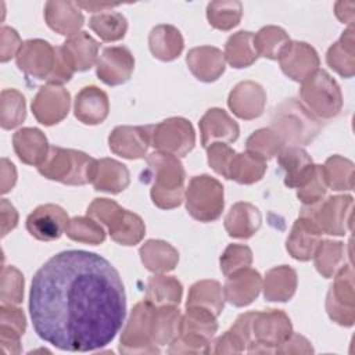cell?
<instances>
[{
	"mask_svg": "<svg viewBox=\"0 0 355 355\" xmlns=\"http://www.w3.org/2000/svg\"><path fill=\"white\" fill-rule=\"evenodd\" d=\"M29 313L36 334L55 348L87 352L108 345L126 315L118 270L103 257L68 250L33 276Z\"/></svg>",
	"mask_w": 355,
	"mask_h": 355,
	"instance_id": "1",
	"label": "cell"
},
{
	"mask_svg": "<svg viewBox=\"0 0 355 355\" xmlns=\"http://www.w3.org/2000/svg\"><path fill=\"white\" fill-rule=\"evenodd\" d=\"M146 182L151 183L153 202L161 209L179 207L184 198L186 172L178 157L155 151L146 158Z\"/></svg>",
	"mask_w": 355,
	"mask_h": 355,
	"instance_id": "2",
	"label": "cell"
},
{
	"mask_svg": "<svg viewBox=\"0 0 355 355\" xmlns=\"http://www.w3.org/2000/svg\"><path fill=\"white\" fill-rule=\"evenodd\" d=\"M96 165L97 159L86 153L53 146L37 171L46 179L69 186H83L93 182Z\"/></svg>",
	"mask_w": 355,
	"mask_h": 355,
	"instance_id": "3",
	"label": "cell"
},
{
	"mask_svg": "<svg viewBox=\"0 0 355 355\" xmlns=\"http://www.w3.org/2000/svg\"><path fill=\"white\" fill-rule=\"evenodd\" d=\"M275 130L284 144L304 146L311 143L320 132L319 119L300 101L290 98L279 104L270 119Z\"/></svg>",
	"mask_w": 355,
	"mask_h": 355,
	"instance_id": "4",
	"label": "cell"
},
{
	"mask_svg": "<svg viewBox=\"0 0 355 355\" xmlns=\"http://www.w3.org/2000/svg\"><path fill=\"white\" fill-rule=\"evenodd\" d=\"M218 330L216 316L201 306H187L180 319L179 336L169 344V354H209Z\"/></svg>",
	"mask_w": 355,
	"mask_h": 355,
	"instance_id": "5",
	"label": "cell"
},
{
	"mask_svg": "<svg viewBox=\"0 0 355 355\" xmlns=\"http://www.w3.org/2000/svg\"><path fill=\"white\" fill-rule=\"evenodd\" d=\"M300 96L305 107L316 118H334L343 108L341 89L324 69L318 68L301 82Z\"/></svg>",
	"mask_w": 355,
	"mask_h": 355,
	"instance_id": "6",
	"label": "cell"
},
{
	"mask_svg": "<svg viewBox=\"0 0 355 355\" xmlns=\"http://www.w3.org/2000/svg\"><path fill=\"white\" fill-rule=\"evenodd\" d=\"M184 200L191 218L200 222H214L223 211V186L209 175L194 176L184 191Z\"/></svg>",
	"mask_w": 355,
	"mask_h": 355,
	"instance_id": "7",
	"label": "cell"
},
{
	"mask_svg": "<svg viewBox=\"0 0 355 355\" xmlns=\"http://www.w3.org/2000/svg\"><path fill=\"white\" fill-rule=\"evenodd\" d=\"M352 205L351 196H331L316 204L304 205L300 215L309 218L322 234L344 236L349 229Z\"/></svg>",
	"mask_w": 355,
	"mask_h": 355,
	"instance_id": "8",
	"label": "cell"
},
{
	"mask_svg": "<svg viewBox=\"0 0 355 355\" xmlns=\"http://www.w3.org/2000/svg\"><path fill=\"white\" fill-rule=\"evenodd\" d=\"M252 341L248 344L250 354H273L293 333L290 318L280 309L255 312L252 319Z\"/></svg>",
	"mask_w": 355,
	"mask_h": 355,
	"instance_id": "9",
	"label": "cell"
},
{
	"mask_svg": "<svg viewBox=\"0 0 355 355\" xmlns=\"http://www.w3.org/2000/svg\"><path fill=\"white\" fill-rule=\"evenodd\" d=\"M154 305L143 300L137 302L122 330L119 340L121 354H158L159 348L153 343Z\"/></svg>",
	"mask_w": 355,
	"mask_h": 355,
	"instance_id": "10",
	"label": "cell"
},
{
	"mask_svg": "<svg viewBox=\"0 0 355 355\" xmlns=\"http://www.w3.org/2000/svg\"><path fill=\"white\" fill-rule=\"evenodd\" d=\"M326 295V311L329 318L344 327H349L355 322V284L354 270L345 263L334 276Z\"/></svg>",
	"mask_w": 355,
	"mask_h": 355,
	"instance_id": "11",
	"label": "cell"
},
{
	"mask_svg": "<svg viewBox=\"0 0 355 355\" xmlns=\"http://www.w3.org/2000/svg\"><path fill=\"white\" fill-rule=\"evenodd\" d=\"M196 144V133L191 123L182 116L168 118L151 125V146L157 151L175 157H184Z\"/></svg>",
	"mask_w": 355,
	"mask_h": 355,
	"instance_id": "12",
	"label": "cell"
},
{
	"mask_svg": "<svg viewBox=\"0 0 355 355\" xmlns=\"http://www.w3.org/2000/svg\"><path fill=\"white\" fill-rule=\"evenodd\" d=\"M69 107V92L62 86L53 83L42 86L32 101L33 116L44 126L61 122L68 115Z\"/></svg>",
	"mask_w": 355,
	"mask_h": 355,
	"instance_id": "13",
	"label": "cell"
},
{
	"mask_svg": "<svg viewBox=\"0 0 355 355\" xmlns=\"http://www.w3.org/2000/svg\"><path fill=\"white\" fill-rule=\"evenodd\" d=\"M17 67L26 76L47 79L55 61V47L43 39L25 40L15 55Z\"/></svg>",
	"mask_w": 355,
	"mask_h": 355,
	"instance_id": "14",
	"label": "cell"
},
{
	"mask_svg": "<svg viewBox=\"0 0 355 355\" xmlns=\"http://www.w3.org/2000/svg\"><path fill=\"white\" fill-rule=\"evenodd\" d=\"M135 69V58L125 46L103 49L96 62V75L108 86H118L128 82Z\"/></svg>",
	"mask_w": 355,
	"mask_h": 355,
	"instance_id": "15",
	"label": "cell"
},
{
	"mask_svg": "<svg viewBox=\"0 0 355 355\" xmlns=\"http://www.w3.org/2000/svg\"><path fill=\"white\" fill-rule=\"evenodd\" d=\"M69 218L67 211L55 204L36 207L26 218V230L40 241L57 240L65 233Z\"/></svg>",
	"mask_w": 355,
	"mask_h": 355,
	"instance_id": "16",
	"label": "cell"
},
{
	"mask_svg": "<svg viewBox=\"0 0 355 355\" xmlns=\"http://www.w3.org/2000/svg\"><path fill=\"white\" fill-rule=\"evenodd\" d=\"M110 150L126 159H140L151 146V125L116 126L108 136Z\"/></svg>",
	"mask_w": 355,
	"mask_h": 355,
	"instance_id": "17",
	"label": "cell"
},
{
	"mask_svg": "<svg viewBox=\"0 0 355 355\" xmlns=\"http://www.w3.org/2000/svg\"><path fill=\"white\" fill-rule=\"evenodd\" d=\"M277 60L283 73L295 82L308 78L320 62L316 50L305 42H290Z\"/></svg>",
	"mask_w": 355,
	"mask_h": 355,
	"instance_id": "18",
	"label": "cell"
},
{
	"mask_svg": "<svg viewBox=\"0 0 355 355\" xmlns=\"http://www.w3.org/2000/svg\"><path fill=\"white\" fill-rule=\"evenodd\" d=\"M266 104V93L263 87L252 80L237 83L227 97L230 111L240 119H255L262 115Z\"/></svg>",
	"mask_w": 355,
	"mask_h": 355,
	"instance_id": "19",
	"label": "cell"
},
{
	"mask_svg": "<svg viewBox=\"0 0 355 355\" xmlns=\"http://www.w3.org/2000/svg\"><path fill=\"white\" fill-rule=\"evenodd\" d=\"M262 288V277L252 268L239 269L229 276L223 286L225 300L234 306H247L258 295Z\"/></svg>",
	"mask_w": 355,
	"mask_h": 355,
	"instance_id": "20",
	"label": "cell"
},
{
	"mask_svg": "<svg viewBox=\"0 0 355 355\" xmlns=\"http://www.w3.org/2000/svg\"><path fill=\"white\" fill-rule=\"evenodd\" d=\"M202 147L212 143H233L240 135L237 122L222 108H209L198 122Z\"/></svg>",
	"mask_w": 355,
	"mask_h": 355,
	"instance_id": "21",
	"label": "cell"
},
{
	"mask_svg": "<svg viewBox=\"0 0 355 355\" xmlns=\"http://www.w3.org/2000/svg\"><path fill=\"white\" fill-rule=\"evenodd\" d=\"M320 241V230L309 218L300 215L298 219L294 222L291 232L287 237L286 248L294 259L309 261L311 258H313L315 251L319 247Z\"/></svg>",
	"mask_w": 355,
	"mask_h": 355,
	"instance_id": "22",
	"label": "cell"
},
{
	"mask_svg": "<svg viewBox=\"0 0 355 355\" xmlns=\"http://www.w3.org/2000/svg\"><path fill=\"white\" fill-rule=\"evenodd\" d=\"M277 161L284 171V184L291 189L301 187L315 168L311 155L300 146L283 147L277 154Z\"/></svg>",
	"mask_w": 355,
	"mask_h": 355,
	"instance_id": "23",
	"label": "cell"
},
{
	"mask_svg": "<svg viewBox=\"0 0 355 355\" xmlns=\"http://www.w3.org/2000/svg\"><path fill=\"white\" fill-rule=\"evenodd\" d=\"M108 111V96L97 86H86L75 97L73 114L78 121L85 125H98L104 122Z\"/></svg>",
	"mask_w": 355,
	"mask_h": 355,
	"instance_id": "24",
	"label": "cell"
},
{
	"mask_svg": "<svg viewBox=\"0 0 355 355\" xmlns=\"http://www.w3.org/2000/svg\"><path fill=\"white\" fill-rule=\"evenodd\" d=\"M186 62L190 72L201 82H214L225 72V55L214 46H200L189 50Z\"/></svg>",
	"mask_w": 355,
	"mask_h": 355,
	"instance_id": "25",
	"label": "cell"
},
{
	"mask_svg": "<svg viewBox=\"0 0 355 355\" xmlns=\"http://www.w3.org/2000/svg\"><path fill=\"white\" fill-rule=\"evenodd\" d=\"M44 19L50 29L62 35L73 36L83 26L85 18L73 1H47L44 6Z\"/></svg>",
	"mask_w": 355,
	"mask_h": 355,
	"instance_id": "26",
	"label": "cell"
},
{
	"mask_svg": "<svg viewBox=\"0 0 355 355\" xmlns=\"http://www.w3.org/2000/svg\"><path fill=\"white\" fill-rule=\"evenodd\" d=\"M12 147L18 158L26 164L39 166L47 157L50 146L44 133L36 128H22L12 136Z\"/></svg>",
	"mask_w": 355,
	"mask_h": 355,
	"instance_id": "27",
	"label": "cell"
},
{
	"mask_svg": "<svg viewBox=\"0 0 355 355\" xmlns=\"http://www.w3.org/2000/svg\"><path fill=\"white\" fill-rule=\"evenodd\" d=\"M262 216L251 202H236L225 216V229L230 237L250 239L261 227Z\"/></svg>",
	"mask_w": 355,
	"mask_h": 355,
	"instance_id": "28",
	"label": "cell"
},
{
	"mask_svg": "<svg viewBox=\"0 0 355 355\" xmlns=\"http://www.w3.org/2000/svg\"><path fill=\"white\" fill-rule=\"evenodd\" d=\"M255 312H245L241 313L234 324L218 337L214 343V348L211 352L214 354H240L247 349L248 344L252 341V319Z\"/></svg>",
	"mask_w": 355,
	"mask_h": 355,
	"instance_id": "29",
	"label": "cell"
},
{
	"mask_svg": "<svg viewBox=\"0 0 355 355\" xmlns=\"http://www.w3.org/2000/svg\"><path fill=\"white\" fill-rule=\"evenodd\" d=\"M183 36L173 25L161 24L151 29L148 35V47L151 54L161 61H173L183 51Z\"/></svg>",
	"mask_w": 355,
	"mask_h": 355,
	"instance_id": "30",
	"label": "cell"
},
{
	"mask_svg": "<svg viewBox=\"0 0 355 355\" xmlns=\"http://www.w3.org/2000/svg\"><path fill=\"white\" fill-rule=\"evenodd\" d=\"M263 297L272 302H286L297 290V272L287 265L269 269L262 282Z\"/></svg>",
	"mask_w": 355,
	"mask_h": 355,
	"instance_id": "31",
	"label": "cell"
},
{
	"mask_svg": "<svg viewBox=\"0 0 355 355\" xmlns=\"http://www.w3.org/2000/svg\"><path fill=\"white\" fill-rule=\"evenodd\" d=\"M141 263L153 273H166L179 262L178 250L164 240H147L139 250Z\"/></svg>",
	"mask_w": 355,
	"mask_h": 355,
	"instance_id": "32",
	"label": "cell"
},
{
	"mask_svg": "<svg viewBox=\"0 0 355 355\" xmlns=\"http://www.w3.org/2000/svg\"><path fill=\"white\" fill-rule=\"evenodd\" d=\"M130 182L129 169L116 159L101 158L97 159L93 186L97 191L116 194L123 191Z\"/></svg>",
	"mask_w": 355,
	"mask_h": 355,
	"instance_id": "33",
	"label": "cell"
},
{
	"mask_svg": "<svg viewBox=\"0 0 355 355\" xmlns=\"http://www.w3.org/2000/svg\"><path fill=\"white\" fill-rule=\"evenodd\" d=\"M75 71L83 72L97 62L98 43L87 32H78L61 44Z\"/></svg>",
	"mask_w": 355,
	"mask_h": 355,
	"instance_id": "34",
	"label": "cell"
},
{
	"mask_svg": "<svg viewBox=\"0 0 355 355\" xmlns=\"http://www.w3.org/2000/svg\"><path fill=\"white\" fill-rule=\"evenodd\" d=\"M354 32V26H348L340 39L329 47L326 54L329 67L343 78H352L355 73Z\"/></svg>",
	"mask_w": 355,
	"mask_h": 355,
	"instance_id": "35",
	"label": "cell"
},
{
	"mask_svg": "<svg viewBox=\"0 0 355 355\" xmlns=\"http://www.w3.org/2000/svg\"><path fill=\"white\" fill-rule=\"evenodd\" d=\"M182 295V283L173 276L155 273L147 280L144 300L154 306H178Z\"/></svg>",
	"mask_w": 355,
	"mask_h": 355,
	"instance_id": "36",
	"label": "cell"
},
{
	"mask_svg": "<svg viewBox=\"0 0 355 355\" xmlns=\"http://www.w3.org/2000/svg\"><path fill=\"white\" fill-rule=\"evenodd\" d=\"M225 61L236 69L247 68L255 62L258 53L254 46V33L240 31L233 33L225 44Z\"/></svg>",
	"mask_w": 355,
	"mask_h": 355,
	"instance_id": "37",
	"label": "cell"
},
{
	"mask_svg": "<svg viewBox=\"0 0 355 355\" xmlns=\"http://www.w3.org/2000/svg\"><path fill=\"white\" fill-rule=\"evenodd\" d=\"M182 313L178 306H154L153 311V343L161 348L169 345L180 330Z\"/></svg>",
	"mask_w": 355,
	"mask_h": 355,
	"instance_id": "38",
	"label": "cell"
},
{
	"mask_svg": "<svg viewBox=\"0 0 355 355\" xmlns=\"http://www.w3.org/2000/svg\"><path fill=\"white\" fill-rule=\"evenodd\" d=\"M225 305L223 287L216 280L196 282L189 291L186 306H201L211 311L216 318L222 313Z\"/></svg>",
	"mask_w": 355,
	"mask_h": 355,
	"instance_id": "39",
	"label": "cell"
},
{
	"mask_svg": "<svg viewBox=\"0 0 355 355\" xmlns=\"http://www.w3.org/2000/svg\"><path fill=\"white\" fill-rule=\"evenodd\" d=\"M266 172V159L259 157L255 153L244 151L234 155L230 169L229 178L240 184H252L263 178Z\"/></svg>",
	"mask_w": 355,
	"mask_h": 355,
	"instance_id": "40",
	"label": "cell"
},
{
	"mask_svg": "<svg viewBox=\"0 0 355 355\" xmlns=\"http://www.w3.org/2000/svg\"><path fill=\"white\" fill-rule=\"evenodd\" d=\"M345 259V244L334 240H322L313 255L316 270L326 279L333 277L347 263Z\"/></svg>",
	"mask_w": 355,
	"mask_h": 355,
	"instance_id": "41",
	"label": "cell"
},
{
	"mask_svg": "<svg viewBox=\"0 0 355 355\" xmlns=\"http://www.w3.org/2000/svg\"><path fill=\"white\" fill-rule=\"evenodd\" d=\"M108 233L121 245H136L146 234V225L137 214L123 209L116 222L108 227Z\"/></svg>",
	"mask_w": 355,
	"mask_h": 355,
	"instance_id": "42",
	"label": "cell"
},
{
	"mask_svg": "<svg viewBox=\"0 0 355 355\" xmlns=\"http://www.w3.org/2000/svg\"><path fill=\"white\" fill-rule=\"evenodd\" d=\"M327 187L336 191L354 189V164L341 155H331L322 165Z\"/></svg>",
	"mask_w": 355,
	"mask_h": 355,
	"instance_id": "43",
	"label": "cell"
},
{
	"mask_svg": "<svg viewBox=\"0 0 355 355\" xmlns=\"http://www.w3.org/2000/svg\"><path fill=\"white\" fill-rule=\"evenodd\" d=\"M290 42L287 32L275 25L263 26L254 35V46L258 57L261 55L269 60H277Z\"/></svg>",
	"mask_w": 355,
	"mask_h": 355,
	"instance_id": "44",
	"label": "cell"
},
{
	"mask_svg": "<svg viewBox=\"0 0 355 355\" xmlns=\"http://www.w3.org/2000/svg\"><path fill=\"white\" fill-rule=\"evenodd\" d=\"M241 15L243 6L237 0H216L207 6V19L219 31H230L237 26Z\"/></svg>",
	"mask_w": 355,
	"mask_h": 355,
	"instance_id": "45",
	"label": "cell"
},
{
	"mask_svg": "<svg viewBox=\"0 0 355 355\" xmlns=\"http://www.w3.org/2000/svg\"><path fill=\"white\" fill-rule=\"evenodd\" d=\"M90 29L104 42L121 40L128 31L126 18L116 11H104L96 14L89 21Z\"/></svg>",
	"mask_w": 355,
	"mask_h": 355,
	"instance_id": "46",
	"label": "cell"
},
{
	"mask_svg": "<svg viewBox=\"0 0 355 355\" xmlns=\"http://www.w3.org/2000/svg\"><path fill=\"white\" fill-rule=\"evenodd\" d=\"M26 116L25 97L15 89H4L0 100V125L10 130L19 126Z\"/></svg>",
	"mask_w": 355,
	"mask_h": 355,
	"instance_id": "47",
	"label": "cell"
},
{
	"mask_svg": "<svg viewBox=\"0 0 355 355\" xmlns=\"http://www.w3.org/2000/svg\"><path fill=\"white\" fill-rule=\"evenodd\" d=\"M65 234L73 241L92 245L101 244L105 240V232L103 226L90 216L71 218Z\"/></svg>",
	"mask_w": 355,
	"mask_h": 355,
	"instance_id": "48",
	"label": "cell"
},
{
	"mask_svg": "<svg viewBox=\"0 0 355 355\" xmlns=\"http://www.w3.org/2000/svg\"><path fill=\"white\" fill-rule=\"evenodd\" d=\"M245 147H247V151L255 153L263 159H270L282 151V148L284 147V143L275 130H272L270 128H262L255 130L247 139Z\"/></svg>",
	"mask_w": 355,
	"mask_h": 355,
	"instance_id": "49",
	"label": "cell"
},
{
	"mask_svg": "<svg viewBox=\"0 0 355 355\" xmlns=\"http://www.w3.org/2000/svg\"><path fill=\"white\" fill-rule=\"evenodd\" d=\"M24 298V276L12 265H6L1 269L0 300L1 305H18Z\"/></svg>",
	"mask_w": 355,
	"mask_h": 355,
	"instance_id": "50",
	"label": "cell"
},
{
	"mask_svg": "<svg viewBox=\"0 0 355 355\" xmlns=\"http://www.w3.org/2000/svg\"><path fill=\"white\" fill-rule=\"evenodd\" d=\"M327 184L324 180L322 165H315L312 175L306 182L297 189V197L304 205H312L324 198Z\"/></svg>",
	"mask_w": 355,
	"mask_h": 355,
	"instance_id": "51",
	"label": "cell"
},
{
	"mask_svg": "<svg viewBox=\"0 0 355 355\" xmlns=\"http://www.w3.org/2000/svg\"><path fill=\"white\" fill-rule=\"evenodd\" d=\"M220 270L225 276L230 273L248 268L252 263V251L250 247L243 244H229L219 259Z\"/></svg>",
	"mask_w": 355,
	"mask_h": 355,
	"instance_id": "52",
	"label": "cell"
},
{
	"mask_svg": "<svg viewBox=\"0 0 355 355\" xmlns=\"http://www.w3.org/2000/svg\"><path fill=\"white\" fill-rule=\"evenodd\" d=\"M26 319L22 309L15 305H1L0 306V336L17 337L25 333Z\"/></svg>",
	"mask_w": 355,
	"mask_h": 355,
	"instance_id": "53",
	"label": "cell"
},
{
	"mask_svg": "<svg viewBox=\"0 0 355 355\" xmlns=\"http://www.w3.org/2000/svg\"><path fill=\"white\" fill-rule=\"evenodd\" d=\"M236 155V151L229 147L226 143H212L207 147V158L208 165L225 179L229 178V169L232 161Z\"/></svg>",
	"mask_w": 355,
	"mask_h": 355,
	"instance_id": "54",
	"label": "cell"
},
{
	"mask_svg": "<svg viewBox=\"0 0 355 355\" xmlns=\"http://www.w3.org/2000/svg\"><path fill=\"white\" fill-rule=\"evenodd\" d=\"M123 208L110 198H94L87 207V216L101 222L107 229L116 220Z\"/></svg>",
	"mask_w": 355,
	"mask_h": 355,
	"instance_id": "55",
	"label": "cell"
},
{
	"mask_svg": "<svg viewBox=\"0 0 355 355\" xmlns=\"http://www.w3.org/2000/svg\"><path fill=\"white\" fill-rule=\"evenodd\" d=\"M76 71L73 69L71 61L68 60L67 54L64 53L62 47H55V61H54V67L53 71L50 73V76L47 78V83H53V85H64L68 80H71V78L73 76Z\"/></svg>",
	"mask_w": 355,
	"mask_h": 355,
	"instance_id": "56",
	"label": "cell"
},
{
	"mask_svg": "<svg viewBox=\"0 0 355 355\" xmlns=\"http://www.w3.org/2000/svg\"><path fill=\"white\" fill-rule=\"evenodd\" d=\"M0 40V60L1 62H7L14 55H17L22 46V42L17 31L10 26H1Z\"/></svg>",
	"mask_w": 355,
	"mask_h": 355,
	"instance_id": "57",
	"label": "cell"
},
{
	"mask_svg": "<svg viewBox=\"0 0 355 355\" xmlns=\"http://www.w3.org/2000/svg\"><path fill=\"white\" fill-rule=\"evenodd\" d=\"M313 348L311 343L297 333H291L290 337L283 341L276 349L275 354H312Z\"/></svg>",
	"mask_w": 355,
	"mask_h": 355,
	"instance_id": "58",
	"label": "cell"
},
{
	"mask_svg": "<svg viewBox=\"0 0 355 355\" xmlns=\"http://www.w3.org/2000/svg\"><path fill=\"white\" fill-rule=\"evenodd\" d=\"M0 214H1V236L4 237L8 232L15 229L18 225V212L8 200L3 198L0 204Z\"/></svg>",
	"mask_w": 355,
	"mask_h": 355,
	"instance_id": "59",
	"label": "cell"
},
{
	"mask_svg": "<svg viewBox=\"0 0 355 355\" xmlns=\"http://www.w3.org/2000/svg\"><path fill=\"white\" fill-rule=\"evenodd\" d=\"M17 182V171L7 158L1 159V193H8Z\"/></svg>",
	"mask_w": 355,
	"mask_h": 355,
	"instance_id": "60",
	"label": "cell"
},
{
	"mask_svg": "<svg viewBox=\"0 0 355 355\" xmlns=\"http://www.w3.org/2000/svg\"><path fill=\"white\" fill-rule=\"evenodd\" d=\"M354 10H355V3L352 1H338L334 6V12L336 17L343 22L348 24L349 26H354Z\"/></svg>",
	"mask_w": 355,
	"mask_h": 355,
	"instance_id": "61",
	"label": "cell"
},
{
	"mask_svg": "<svg viewBox=\"0 0 355 355\" xmlns=\"http://www.w3.org/2000/svg\"><path fill=\"white\" fill-rule=\"evenodd\" d=\"M78 7H82L85 10H89L90 12H97V11H103L107 8H114L118 4H98V3H76Z\"/></svg>",
	"mask_w": 355,
	"mask_h": 355,
	"instance_id": "62",
	"label": "cell"
}]
</instances>
